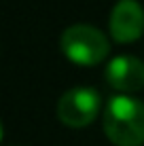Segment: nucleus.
<instances>
[{"label":"nucleus","instance_id":"f257e3e1","mask_svg":"<svg viewBox=\"0 0 144 146\" xmlns=\"http://www.w3.org/2000/svg\"><path fill=\"white\" fill-rule=\"evenodd\" d=\"M104 131L117 146L144 144V104L129 95H112L104 110Z\"/></svg>","mask_w":144,"mask_h":146},{"label":"nucleus","instance_id":"f03ea898","mask_svg":"<svg viewBox=\"0 0 144 146\" xmlns=\"http://www.w3.org/2000/svg\"><path fill=\"white\" fill-rule=\"evenodd\" d=\"M62 49L72 62L83 66L100 64L110 51L106 34L89 23H74L62 34Z\"/></svg>","mask_w":144,"mask_h":146},{"label":"nucleus","instance_id":"7ed1b4c3","mask_svg":"<svg viewBox=\"0 0 144 146\" xmlns=\"http://www.w3.org/2000/svg\"><path fill=\"white\" fill-rule=\"evenodd\" d=\"M102 98L93 87H74L59 98L57 114L70 127H85L98 117Z\"/></svg>","mask_w":144,"mask_h":146},{"label":"nucleus","instance_id":"20e7f679","mask_svg":"<svg viewBox=\"0 0 144 146\" xmlns=\"http://www.w3.org/2000/svg\"><path fill=\"white\" fill-rule=\"evenodd\" d=\"M144 32V9L138 0H119L110 13V34L117 42H131Z\"/></svg>","mask_w":144,"mask_h":146},{"label":"nucleus","instance_id":"39448f33","mask_svg":"<svg viewBox=\"0 0 144 146\" xmlns=\"http://www.w3.org/2000/svg\"><path fill=\"white\" fill-rule=\"evenodd\" d=\"M106 80L119 91H138L144 87V62L133 55H117L106 66Z\"/></svg>","mask_w":144,"mask_h":146}]
</instances>
